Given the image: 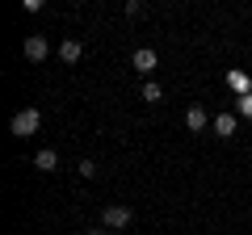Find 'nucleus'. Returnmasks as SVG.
Returning a JSON list of instances; mask_svg holds the SVG:
<instances>
[{"instance_id": "f257e3e1", "label": "nucleus", "mask_w": 252, "mask_h": 235, "mask_svg": "<svg viewBox=\"0 0 252 235\" xmlns=\"http://www.w3.org/2000/svg\"><path fill=\"white\" fill-rule=\"evenodd\" d=\"M38 126H42V114H38L34 105H26V109H17V114H13L9 135H13V139H30V135H38Z\"/></svg>"}, {"instance_id": "f03ea898", "label": "nucleus", "mask_w": 252, "mask_h": 235, "mask_svg": "<svg viewBox=\"0 0 252 235\" xmlns=\"http://www.w3.org/2000/svg\"><path fill=\"white\" fill-rule=\"evenodd\" d=\"M130 206H105L101 210V227H105V231H122V227H130Z\"/></svg>"}, {"instance_id": "7ed1b4c3", "label": "nucleus", "mask_w": 252, "mask_h": 235, "mask_svg": "<svg viewBox=\"0 0 252 235\" xmlns=\"http://www.w3.org/2000/svg\"><path fill=\"white\" fill-rule=\"evenodd\" d=\"M130 67H135V72H139V76H152V72H156V67H160V55H156V51H152V46H139V51H135V55H130Z\"/></svg>"}, {"instance_id": "20e7f679", "label": "nucleus", "mask_w": 252, "mask_h": 235, "mask_svg": "<svg viewBox=\"0 0 252 235\" xmlns=\"http://www.w3.org/2000/svg\"><path fill=\"white\" fill-rule=\"evenodd\" d=\"M46 55H51V42H46L42 34H30L26 38V59H30V63H42Z\"/></svg>"}, {"instance_id": "39448f33", "label": "nucleus", "mask_w": 252, "mask_h": 235, "mask_svg": "<svg viewBox=\"0 0 252 235\" xmlns=\"http://www.w3.org/2000/svg\"><path fill=\"white\" fill-rule=\"evenodd\" d=\"M227 88H231L235 97H248V92H252V76L240 72V67H231V72H227Z\"/></svg>"}, {"instance_id": "423d86ee", "label": "nucleus", "mask_w": 252, "mask_h": 235, "mask_svg": "<svg viewBox=\"0 0 252 235\" xmlns=\"http://www.w3.org/2000/svg\"><path fill=\"white\" fill-rule=\"evenodd\" d=\"M210 122H215V118H210V114H206V109H202V105H193V109H185V126L193 130V135H198V130H206Z\"/></svg>"}, {"instance_id": "0eeeda50", "label": "nucleus", "mask_w": 252, "mask_h": 235, "mask_svg": "<svg viewBox=\"0 0 252 235\" xmlns=\"http://www.w3.org/2000/svg\"><path fill=\"white\" fill-rule=\"evenodd\" d=\"M80 55H84V42H80V38H63V42H59V59H63V63H76Z\"/></svg>"}, {"instance_id": "6e6552de", "label": "nucleus", "mask_w": 252, "mask_h": 235, "mask_svg": "<svg viewBox=\"0 0 252 235\" xmlns=\"http://www.w3.org/2000/svg\"><path fill=\"white\" fill-rule=\"evenodd\" d=\"M210 130H215L219 139H231V135H235V114H215V122H210Z\"/></svg>"}, {"instance_id": "1a4fd4ad", "label": "nucleus", "mask_w": 252, "mask_h": 235, "mask_svg": "<svg viewBox=\"0 0 252 235\" xmlns=\"http://www.w3.org/2000/svg\"><path fill=\"white\" fill-rule=\"evenodd\" d=\"M34 168H38V172H55V168H59V151H51V147H42V151L34 155Z\"/></svg>"}, {"instance_id": "9d476101", "label": "nucleus", "mask_w": 252, "mask_h": 235, "mask_svg": "<svg viewBox=\"0 0 252 235\" xmlns=\"http://www.w3.org/2000/svg\"><path fill=\"white\" fill-rule=\"evenodd\" d=\"M143 101H164V88H160L156 80H147V84H143Z\"/></svg>"}, {"instance_id": "9b49d317", "label": "nucleus", "mask_w": 252, "mask_h": 235, "mask_svg": "<svg viewBox=\"0 0 252 235\" xmlns=\"http://www.w3.org/2000/svg\"><path fill=\"white\" fill-rule=\"evenodd\" d=\"M76 172H80L84 181H93V176H97V164H93V160H80V164H76Z\"/></svg>"}, {"instance_id": "f8f14e48", "label": "nucleus", "mask_w": 252, "mask_h": 235, "mask_svg": "<svg viewBox=\"0 0 252 235\" xmlns=\"http://www.w3.org/2000/svg\"><path fill=\"white\" fill-rule=\"evenodd\" d=\"M235 114H240V118H252V92H248V97H240V101H235Z\"/></svg>"}, {"instance_id": "ddd939ff", "label": "nucleus", "mask_w": 252, "mask_h": 235, "mask_svg": "<svg viewBox=\"0 0 252 235\" xmlns=\"http://www.w3.org/2000/svg\"><path fill=\"white\" fill-rule=\"evenodd\" d=\"M84 235H109V231H105V227H89V231H84Z\"/></svg>"}]
</instances>
